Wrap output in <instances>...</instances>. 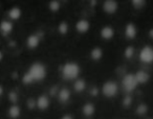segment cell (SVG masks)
<instances>
[{
  "label": "cell",
  "mask_w": 153,
  "mask_h": 119,
  "mask_svg": "<svg viewBox=\"0 0 153 119\" xmlns=\"http://www.w3.org/2000/svg\"><path fill=\"white\" fill-rule=\"evenodd\" d=\"M46 76L45 66L40 63H35L30 66L28 72L23 76L24 84H32L33 82H38Z\"/></svg>",
  "instance_id": "6da1fadb"
},
{
  "label": "cell",
  "mask_w": 153,
  "mask_h": 119,
  "mask_svg": "<svg viewBox=\"0 0 153 119\" xmlns=\"http://www.w3.org/2000/svg\"><path fill=\"white\" fill-rule=\"evenodd\" d=\"M80 73V67L76 63L67 62L62 68V74L66 79H74Z\"/></svg>",
  "instance_id": "7a4b0ae2"
},
{
  "label": "cell",
  "mask_w": 153,
  "mask_h": 119,
  "mask_svg": "<svg viewBox=\"0 0 153 119\" xmlns=\"http://www.w3.org/2000/svg\"><path fill=\"white\" fill-rule=\"evenodd\" d=\"M138 83L134 74H127L123 79V87L127 92H131L137 87Z\"/></svg>",
  "instance_id": "3957f363"
},
{
  "label": "cell",
  "mask_w": 153,
  "mask_h": 119,
  "mask_svg": "<svg viewBox=\"0 0 153 119\" xmlns=\"http://www.w3.org/2000/svg\"><path fill=\"white\" fill-rule=\"evenodd\" d=\"M103 94L106 97H113L117 92V85L112 81H108L104 84L102 88Z\"/></svg>",
  "instance_id": "277c9868"
},
{
  "label": "cell",
  "mask_w": 153,
  "mask_h": 119,
  "mask_svg": "<svg viewBox=\"0 0 153 119\" xmlns=\"http://www.w3.org/2000/svg\"><path fill=\"white\" fill-rule=\"evenodd\" d=\"M140 59L144 63L153 62V48L151 46H145L140 52Z\"/></svg>",
  "instance_id": "5b68a950"
},
{
  "label": "cell",
  "mask_w": 153,
  "mask_h": 119,
  "mask_svg": "<svg viewBox=\"0 0 153 119\" xmlns=\"http://www.w3.org/2000/svg\"><path fill=\"white\" fill-rule=\"evenodd\" d=\"M76 30L80 32H86L88 29H89V22L87 21V20H79L78 21V23H76Z\"/></svg>",
  "instance_id": "8992f818"
},
{
  "label": "cell",
  "mask_w": 153,
  "mask_h": 119,
  "mask_svg": "<svg viewBox=\"0 0 153 119\" xmlns=\"http://www.w3.org/2000/svg\"><path fill=\"white\" fill-rule=\"evenodd\" d=\"M37 106L40 110H45V109L48 108L49 106V100L47 98V96L45 95H41L40 97L37 100Z\"/></svg>",
  "instance_id": "52a82bcc"
},
{
  "label": "cell",
  "mask_w": 153,
  "mask_h": 119,
  "mask_svg": "<svg viewBox=\"0 0 153 119\" xmlns=\"http://www.w3.org/2000/svg\"><path fill=\"white\" fill-rule=\"evenodd\" d=\"M117 9V4L115 1H106V2L104 3V10L106 13L113 14V13H115Z\"/></svg>",
  "instance_id": "ba28073f"
},
{
  "label": "cell",
  "mask_w": 153,
  "mask_h": 119,
  "mask_svg": "<svg viewBox=\"0 0 153 119\" xmlns=\"http://www.w3.org/2000/svg\"><path fill=\"white\" fill-rule=\"evenodd\" d=\"M135 79L136 81H137L138 84H144V83H147L149 79V75L147 72H145V71L140 70V71H137V72L135 73Z\"/></svg>",
  "instance_id": "9c48e42d"
},
{
  "label": "cell",
  "mask_w": 153,
  "mask_h": 119,
  "mask_svg": "<svg viewBox=\"0 0 153 119\" xmlns=\"http://www.w3.org/2000/svg\"><path fill=\"white\" fill-rule=\"evenodd\" d=\"M113 35H114V32H113L112 27H110V26H106V27H104L101 30V36L104 39H106V40L111 39L113 37Z\"/></svg>",
  "instance_id": "30bf717a"
},
{
  "label": "cell",
  "mask_w": 153,
  "mask_h": 119,
  "mask_svg": "<svg viewBox=\"0 0 153 119\" xmlns=\"http://www.w3.org/2000/svg\"><path fill=\"white\" fill-rule=\"evenodd\" d=\"M39 43H40V39H39V37H37L36 35H33V36L28 37V39H27L28 47H30V48H35V47L38 46Z\"/></svg>",
  "instance_id": "8fae6325"
},
{
  "label": "cell",
  "mask_w": 153,
  "mask_h": 119,
  "mask_svg": "<svg viewBox=\"0 0 153 119\" xmlns=\"http://www.w3.org/2000/svg\"><path fill=\"white\" fill-rule=\"evenodd\" d=\"M136 35V28L135 26L133 25L132 23L128 24L126 26V37H128L129 39H133Z\"/></svg>",
  "instance_id": "7c38bea8"
},
{
  "label": "cell",
  "mask_w": 153,
  "mask_h": 119,
  "mask_svg": "<svg viewBox=\"0 0 153 119\" xmlns=\"http://www.w3.org/2000/svg\"><path fill=\"white\" fill-rule=\"evenodd\" d=\"M70 97V92L67 89H62L59 92V100L61 102H66Z\"/></svg>",
  "instance_id": "4fadbf2b"
},
{
  "label": "cell",
  "mask_w": 153,
  "mask_h": 119,
  "mask_svg": "<svg viewBox=\"0 0 153 119\" xmlns=\"http://www.w3.org/2000/svg\"><path fill=\"white\" fill-rule=\"evenodd\" d=\"M0 29L2 30L4 34H9V32H11L12 29H13V24L10 21H3L0 24Z\"/></svg>",
  "instance_id": "5bb4252c"
},
{
  "label": "cell",
  "mask_w": 153,
  "mask_h": 119,
  "mask_svg": "<svg viewBox=\"0 0 153 119\" xmlns=\"http://www.w3.org/2000/svg\"><path fill=\"white\" fill-rule=\"evenodd\" d=\"M9 16L11 19L17 20V19H19L20 16H21V11H20V9H18V7H13V9L9 12Z\"/></svg>",
  "instance_id": "9a60e30c"
},
{
  "label": "cell",
  "mask_w": 153,
  "mask_h": 119,
  "mask_svg": "<svg viewBox=\"0 0 153 119\" xmlns=\"http://www.w3.org/2000/svg\"><path fill=\"white\" fill-rule=\"evenodd\" d=\"M83 113L86 116H91L94 113V106L92 104H86L83 107Z\"/></svg>",
  "instance_id": "2e32d148"
},
{
  "label": "cell",
  "mask_w": 153,
  "mask_h": 119,
  "mask_svg": "<svg viewBox=\"0 0 153 119\" xmlns=\"http://www.w3.org/2000/svg\"><path fill=\"white\" fill-rule=\"evenodd\" d=\"M85 82L83 79H76V82L74 83V90L78 92H82L84 89H85Z\"/></svg>",
  "instance_id": "e0dca14e"
},
{
  "label": "cell",
  "mask_w": 153,
  "mask_h": 119,
  "mask_svg": "<svg viewBox=\"0 0 153 119\" xmlns=\"http://www.w3.org/2000/svg\"><path fill=\"white\" fill-rule=\"evenodd\" d=\"M9 114L12 118H17L20 115V109L17 106H12L9 110Z\"/></svg>",
  "instance_id": "ac0fdd59"
},
{
  "label": "cell",
  "mask_w": 153,
  "mask_h": 119,
  "mask_svg": "<svg viewBox=\"0 0 153 119\" xmlns=\"http://www.w3.org/2000/svg\"><path fill=\"white\" fill-rule=\"evenodd\" d=\"M102 55H103V52L100 48H94V50L91 51V57L94 60H96V61H99V60L102 57Z\"/></svg>",
  "instance_id": "d6986e66"
},
{
  "label": "cell",
  "mask_w": 153,
  "mask_h": 119,
  "mask_svg": "<svg viewBox=\"0 0 153 119\" xmlns=\"http://www.w3.org/2000/svg\"><path fill=\"white\" fill-rule=\"evenodd\" d=\"M132 54H133V48H132V47H129V48L126 49V57H131Z\"/></svg>",
  "instance_id": "ffe728a7"
},
{
  "label": "cell",
  "mask_w": 153,
  "mask_h": 119,
  "mask_svg": "<svg viewBox=\"0 0 153 119\" xmlns=\"http://www.w3.org/2000/svg\"><path fill=\"white\" fill-rule=\"evenodd\" d=\"M59 30L62 32V34H65L67 32V28H66V24L65 23H62L61 25L59 26Z\"/></svg>",
  "instance_id": "44dd1931"
},
{
  "label": "cell",
  "mask_w": 153,
  "mask_h": 119,
  "mask_svg": "<svg viewBox=\"0 0 153 119\" xmlns=\"http://www.w3.org/2000/svg\"><path fill=\"white\" fill-rule=\"evenodd\" d=\"M137 111L140 114H144V113H146V111H147V107L144 106V104H142V106H140V108L137 109Z\"/></svg>",
  "instance_id": "7402d4cb"
},
{
  "label": "cell",
  "mask_w": 153,
  "mask_h": 119,
  "mask_svg": "<svg viewBox=\"0 0 153 119\" xmlns=\"http://www.w3.org/2000/svg\"><path fill=\"white\" fill-rule=\"evenodd\" d=\"M51 9L53 10V11H57V10L59 9V3H57V2H51Z\"/></svg>",
  "instance_id": "603a6c76"
},
{
  "label": "cell",
  "mask_w": 153,
  "mask_h": 119,
  "mask_svg": "<svg viewBox=\"0 0 153 119\" xmlns=\"http://www.w3.org/2000/svg\"><path fill=\"white\" fill-rule=\"evenodd\" d=\"M62 119H72V117L70 115H65V116L62 117Z\"/></svg>",
  "instance_id": "cb8c5ba5"
},
{
  "label": "cell",
  "mask_w": 153,
  "mask_h": 119,
  "mask_svg": "<svg viewBox=\"0 0 153 119\" xmlns=\"http://www.w3.org/2000/svg\"><path fill=\"white\" fill-rule=\"evenodd\" d=\"M1 93H2V88L0 87V95H1Z\"/></svg>",
  "instance_id": "d4e9b609"
},
{
  "label": "cell",
  "mask_w": 153,
  "mask_h": 119,
  "mask_svg": "<svg viewBox=\"0 0 153 119\" xmlns=\"http://www.w3.org/2000/svg\"><path fill=\"white\" fill-rule=\"evenodd\" d=\"M1 59H2V53L0 52V60H1Z\"/></svg>",
  "instance_id": "484cf974"
}]
</instances>
